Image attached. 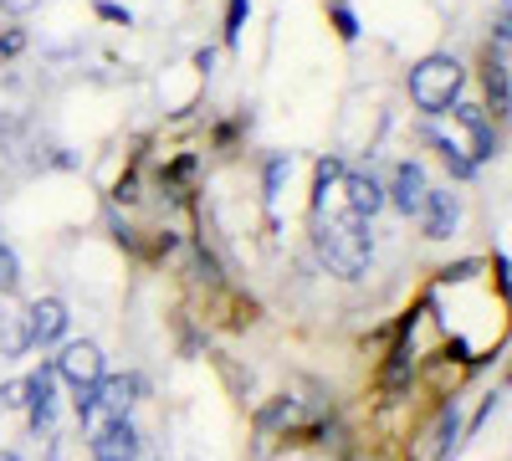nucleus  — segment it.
<instances>
[{"instance_id":"1","label":"nucleus","mask_w":512,"mask_h":461,"mask_svg":"<svg viewBox=\"0 0 512 461\" xmlns=\"http://www.w3.org/2000/svg\"><path fill=\"white\" fill-rule=\"evenodd\" d=\"M318 257L328 262V272L349 277V282L364 277L369 262H374V241H369L364 221H354V216H323L318 221Z\"/></svg>"},{"instance_id":"2","label":"nucleus","mask_w":512,"mask_h":461,"mask_svg":"<svg viewBox=\"0 0 512 461\" xmlns=\"http://www.w3.org/2000/svg\"><path fill=\"white\" fill-rule=\"evenodd\" d=\"M461 62L451 52H436L410 67V103L425 113V118H441L451 113V103H461Z\"/></svg>"},{"instance_id":"3","label":"nucleus","mask_w":512,"mask_h":461,"mask_svg":"<svg viewBox=\"0 0 512 461\" xmlns=\"http://www.w3.org/2000/svg\"><path fill=\"white\" fill-rule=\"evenodd\" d=\"M384 200H390L405 221H420L425 200H431V180H425V170H420L415 159H405L400 170H395V180H390V190H384Z\"/></svg>"},{"instance_id":"4","label":"nucleus","mask_w":512,"mask_h":461,"mask_svg":"<svg viewBox=\"0 0 512 461\" xmlns=\"http://www.w3.org/2000/svg\"><path fill=\"white\" fill-rule=\"evenodd\" d=\"M26 410H31V431L52 436V426H57V369L41 364L26 380Z\"/></svg>"},{"instance_id":"5","label":"nucleus","mask_w":512,"mask_h":461,"mask_svg":"<svg viewBox=\"0 0 512 461\" xmlns=\"http://www.w3.org/2000/svg\"><path fill=\"white\" fill-rule=\"evenodd\" d=\"M57 374L72 385V390H93L98 380H103V349L98 344H67L62 354H57Z\"/></svg>"},{"instance_id":"6","label":"nucleus","mask_w":512,"mask_h":461,"mask_svg":"<svg viewBox=\"0 0 512 461\" xmlns=\"http://www.w3.org/2000/svg\"><path fill=\"white\" fill-rule=\"evenodd\" d=\"M379 205H384V185H379V175L374 170H354V175H344V211L354 216V221H374L379 216Z\"/></svg>"},{"instance_id":"7","label":"nucleus","mask_w":512,"mask_h":461,"mask_svg":"<svg viewBox=\"0 0 512 461\" xmlns=\"http://www.w3.org/2000/svg\"><path fill=\"white\" fill-rule=\"evenodd\" d=\"M21 318H26V339L31 344H57L67 333V303L62 298H36Z\"/></svg>"},{"instance_id":"8","label":"nucleus","mask_w":512,"mask_h":461,"mask_svg":"<svg viewBox=\"0 0 512 461\" xmlns=\"http://www.w3.org/2000/svg\"><path fill=\"white\" fill-rule=\"evenodd\" d=\"M456 226H461V200L451 190H431V200L420 211V231L431 241H446V236H456Z\"/></svg>"},{"instance_id":"9","label":"nucleus","mask_w":512,"mask_h":461,"mask_svg":"<svg viewBox=\"0 0 512 461\" xmlns=\"http://www.w3.org/2000/svg\"><path fill=\"white\" fill-rule=\"evenodd\" d=\"M139 451H144V446H139V431L128 426V415L93 436V456H98V461H139Z\"/></svg>"},{"instance_id":"10","label":"nucleus","mask_w":512,"mask_h":461,"mask_svg":"<svg viewBox=\"0 0 512 461\" xmlns=\"http://www.w3.org/2000/svg\"><path fill=\"white\" fill-rule=\"evenodd\" d=\"M344 164L338 159H323L318 164V195H313V205H318V216H349L344 211Z\"/></svg>"},{"instance_id":"11","label":"nucleus","mask_w":512,"mask_h":461,"mask_svg":"<svg viewBox=\"0 0 512 461\" xmlns=\"http://www.w3.org/2000/svg\"><path fill=\"white\" fill-rule=\"evenodd\" d=\"M425 139L436 144V154H441V159L451 164V175H456V180H472V175H477V164H472V154H466V149L456 144V134H441V129H425Z\"/></svg>"},{"instance_id":"12","label":"nucleus","mask_w":512,"mask_h":461,"mask_svg":"<svg viewBox=\"0 0 512 461\" xmlns=\"http://www.w3.org/2000/svg\"><path fill=\"white\" fill-rule=\"evenodd\" d=\"M26 349H31V339H26V318H21V313H0V354L16 359V354H26Z\"/></svg>"},{"instance_id":"13","label":"nucleus","mask_w":512,"mask_h":461,"mask_svg":"<svg viewBox=\"0 0 512 461\" xmlns=\"http://www.w3.org/2000/svg\"><path fill=\"white\" fill-rule=\"evenodd\" d=\"M487 93H492V113H507V52H497L487 62Z\"/></svg>"},{"instance_id":"14","label":"nucleus","mask_w":512,"mask_h":461,"mask_svg":"<svg viewBox=\"0 0 512 461\" xmlns=\"http://www.w3.org/2000/svg\"><path fill=\"white\" fill-rule=\"evenodd\" d=\"M11 292H21V262L11 246H0V298H11Z\"/></svg>"},{"instance_id":"15","label":"nucleus","mask_w":512,"mask_h":461,"mask_svg":"<svg viewBox=\"0 0 512 461\" xmlns=\"http://www.w3.org/2000/svg\"><path fill=\"white\" fill-rule=\"evenodd\" d=\"M246 16H251V0H231V6H226V47H241Z\"/></svg>"},{"instance_id":"16","label":"nucleus","mask_w":512,"mask_h":461,"mask_svg":"<svg viewBox=\"0 0 512 461\" xmlns=\"http://www.w3.org/2000/svg\"><path fill=\"white\" fill-rule=\"evenodd\" d=\"M287 170H292V159H272L267 164V205H277V195H282V180H287Z\"/></svg>"},{"instance_id":"17","label":"nucleus","mask_w":512,"mask_h":461,"mask_svg":"<svg viewBox=\"0 0 512 461\" xmlns=\"http://www.w3.org/2000/svg\"><path fill=\"white\" fill-rule=\"evenodd\" d=\"M405 374H410V349H395L390 369H384V390H400V385H405Z\"/></svg>"},{"instance_id":"18","label":"nucleus","mask_w":512,"mask_h":461,"mask_svg":"<svg viewBox=\"0 0 512 461\" xmlns=\"http://www.w3.org/2000/svg\"><path fill=\"white\" fill-rule=\"evenodd\" d=\"M333 26H338V36H344V41L359 36V21H354V11H349V0H333Z\"/></svg>"},{"instance_id":"19","label":"nucleus","mask_w":512,"mask_h":461,"mask_svg":"<svg viewBox=\"0 0 512 461\" xmlns=\"http://www.w3.org/2000/svg\"><path fill=\"white\" fill-rule=\"evenodd\" d=\"M21 47H26V31H16V26H11L6 36H0V57H16Z\"/></svg>"},{"instance_id":"20","label":"nucleus","mask_w":512,"mask_h":461,"mask_svg":"<svg viewBox=\"0 0 512 461\" xmlns=\"http://www.w3.org/2000/svg\"><path fill=\"white\" fill-rule=\"evenodd\" d=\"M16 405H26V380H21V385H6V390H0V410H16Z\"/></svg>"},{"instance_id":"21","label":"nucleus","mask_w":512,"mask_h":461,"mask_svg":"<svg viewBox=\"0 0 512 461\" xmlns=\"http://www.w3.org/2000/svg\"><path fill=\"white\" fill-rule=\"evenodd\" d=\"M456 431H461V426H456V410H451V415H446V436H441V451H456V441H461Z\"/></svg>"},{"instance_id":"22","label":"nucleus","mask_w":512,"mask_h":461,"mask_svg":"<svg viewBox=\"0 0 512 461\" xmlns=\"http://www.w3.org/2000/svg\"><path fill=\"white\" fill-rule=\"evenodd\" d=\"M0 6H6L11 16H26V11H36V6H41V0H0Z\"/></svg>"},{"instance_id":"23","label":"nucleus","mask_w":512,"mask_h":461,"mask_svg":"<svg viewBox=\"0 0 512 461\" xmlns=\"http://www.w3.org/2000/svg\"><path fill=\"white\" fill-rule=\"evenodd\" d=\"M98 11H103L108 21H123V26H128V11H118V6H108V0H103V6H98Z\"/></svg>"},{"instance_id":"24","label":"nucleus","mask_w":512,"mask_h":461,"mask_svg":"<svg viewBox=\"0 0 512 461\" xmlns=\"http://www.w3.org/2000/svg\"><path fill=\"white\" fill-rule=\"evenodd\" d=\"M0 461H26L21 451H0Z\"/></svg>"}]
</instances>
